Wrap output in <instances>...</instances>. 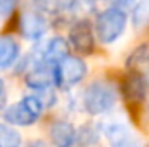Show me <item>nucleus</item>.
<instances>
[{
    "label": "nucleus",
    "instance_id": "obj_1",
    "mask_svg": "<svg viewBox=\"0 0 149 147\" xmlns=\"http://www.w3.org/2000/svg\"><path fill=\"white\" fill-rule=\"evenodd\" d=\"M116 104V90L106 81H94L83 92V106L90 114H102Z\"/></svg>",
    "mask_w": 149,
    "mask_h": 147
},
{
    "label": "nucleus",
    "instance_id": "obj_2",
    "mask_svg": "<svg viewBox=\"0 0 149 147\" xmlns=\"http://www.w3.org/2000/svg\"><path fill=\"white\" fill-rule=\"evenodd\" d=\"M127 12L120 7H109L97 16L95 33L102 43H111L120 37L127 26Z\"/></svg>",
    "mask_w": 149,
    "mask_h": 147
},
{
    "label": "nucleus",
    "instance_id": "obj_3",
    "mask_svg": "<svg viewBox=\"0 0 149 147\" xmlns=\"http://www.w3.org/2000/svg\"><path fill=\"white\" fill-rule=\"evenodd\" d=\"M43 111V102L40 101V97L35 95H28L23 101L9 106L5 109V121L10 125H17V126H28L31 123H35L38 116Z\"/></svg>",
    "mask_w": 149,
    "mask_h": 147
},
{
    "label": "nucleus",
    "instance_id": "obj_4",
    "mask_svg": "<svg viewBox=\"0 0 149 147\" xmlns=\"http://www.w3.org/2000/svg\"><path fill=\"white\" fill-rule=\"evenodd\" d=\"M102 133L108 139L109 147H144L141 137L132 130V126L118 118L104 121Z\"/></svg>",
    "mask_w": 149,
    "mask_h": 147
},
{
    "label": "nucleus",
    "instance_id": "obj_5",
    "mask_svg": "<svg viewBox=\"0 0 149 147\" xmlns=\"http://www.w3.org/2000/svg\"><path fill=\"white\" fill-rule=\"evenodd\" d=\"M54 73H56V85L68 88L83 80V76L87 74V64L80 57L68 55L66 59H63L59 64L54 66Z\"/></svg>",
    "mask_w": 149,
    "mask_h": 147
},
{
    "label": "nucleus",
    "instance_id": "obj_6",
    "mask_svg": "<svg viewBox=\"0 0 149 147\" xmlns=\"http://www.w3.org/2000/svg\"><path fill=\"white\" fill-rule=\"evenodd\" d=\"M70 42L73 49L80 54H90L94 49V33L87 19H80L70 30Z\"/></svg>",
    "mask_w": 149,
    "mask_h": 147
},
{
    "label": "nucleus",
    "instance_id": "obj_7",
    "mask_svg": "<svg viewBox=\"0 0 149 147\" xmlns=\"http://www.w3.org/2000/svg\"><path fill=\"white\" fill-rule=\"evenodd\" d=\"M68 55H70V45H68V42L61 37H54L42 47V50H40V62L38 64L56 66L63 59H66Z\"/></svg>",
    "mask_w": 149,
    "mask_h": 147
},
{
    "label": "nucleus",
    "instance_id": "obj_8",
    "mask_svg": "<svg viewBox=\"0 0 149 147\" xmlns=\"http://www.w3.org/2000/svg\"><path fill=\"white\" fill-rule=\"evenodd\" d=\"M148 90H149L148 78L141 73H135V71L128 74L125 83H123V94L128 99V102H132V104L144 102V99L148 95Z\"/></svg>",
    "mask_w": 149,
    "mask_h": 147
},
{
    "label": "nucleus",
    "instance_id": "obj_9",
    "mask_svg": "<svg viewBox=\"0 0 149 147\" xmlns=\"http://www.w3.org/2000/svg\"><path fill=\"white\" fill-rule=\"evenodd\" d=\"M26 85L30 88L35 90H49L52 85H56V73H54V66L49 64H37L35 68H31L26 74Z\"/></svg>",
    "mask_w": 149,
    "mask_h": 147
},
{
    "label": "nucleus",
    "instance_id": "obj_10",
    "mask_svg": "<svg viewBox=\"0 0 149 147\" xmlns=\"http://www.w3.org/2000/svg\"><path fill=\"white\" fill-rule=\"evenodd\" d=\"M19 28L26 38L37 40L47 31V19L40 12H23L19 17Z\"/></svg>",
    "mask_w": 149,
    "mask_h": 147
},
{
    "label": "nucleus",
    "instance_id": "obj_11",
    "mask_svg": "<svg viewBox=\"0 0 149 147\" xmlns=\"http://www.w3.org/2000/svg\"><path fill=\"white\" fill-rule=\"evenodd\" d=\"M50 140L56 147H71L76 140L74 126L68 121H56L50 126Z\"/></svg>",
    "mask_w": 149,
    "mask_h": 147
},
{
    "label": "nucleus",
    "instance_id": "obj_12",
    "mask_svg": "<svg viewBox=\"0 0 149 147\" xmlns=\"http://www.w3.org/2000/svg\"><path fill=\"white\" fill-rule=\"evenodd\" d=\"M19 55V45L12 37L0 38V68H9Z\"/></svg>",
    "mask_w": 149,
    "mask_h": 147
},
{
    "label": "nucleus",
    "instance_id": "obj_13",
    "mask_svg": "<svg viewBox=\"0 0 149 147\" xmlns=\"http://www.w3.org/2000/svg\"><path fill=\"white\" fill-rule=\"evenodd\" d=\"M149 66V42L139 45L127 59V68L132 69V71H139L141 68H146Z\"/></svg>",
    "mask_w": 149,
    "mask_h": 147
},
{
    "label": "nucleus",
    "instance_id": "obj_14",
    "mask_svg": "<svg viewBox=\"0 0 149 147\" xmlns=\"http://www.w3.org/2000/svg\"><path fill=\"white\" fill-rule=\"evenodd\" d=\"M0 147H21V135L3 123H0Z\"/></svg>",
    "mask_w": 149,
    "mask_h": 147
},
{
    "label": "nucleus",
    "instance_id": "obj_15",
    "mask_svg": "<svg viewBox=\"0 0 149 147\" xmlns=\"http://www.w3.org/2000/svg\"><path fill=\"white\" fill-rule=\"evenodd\" d=\"M132 19H134V26L137 30L148 26L149 24V2H142L139 5H135V9L132 12Z\"/></svg>",
    "mask_w": 149,
    "mask_h": 147
},
{
    "label": "nucleus",
    "instance_id": "obj_16",
    "mask_svg": "<svg viewBox=\"0 0 149 147\" xmlns=\"http://www.w3.org/2000/svg\"><path fill=\"white\" fill-rule=\"evenodd\" d=\"M26 147H47L43 142H40V140H37V142H31V144H28Z\"/></svg>",
    "mask_w": 149,
    "mask_h": 147
},
{
    "label": "nucleus",
    "instance_id": "obj_17",
    "mask_svg": "<svg viewBox=\"0 0 149 147\" xmlns=\"http://www.w3.org/2000/svg\"><path fill=\"white\" fill-rule=\"evenodd\" d=\"M3 92V83H2V80H0V94Z\"/></svg>",
    "mask_w": 149,
    "mask_h": 147
}]
</instances>
